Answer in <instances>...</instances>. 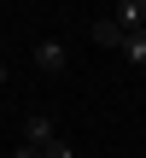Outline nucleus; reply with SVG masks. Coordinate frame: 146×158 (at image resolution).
<instances>
[{
	"label": "nucleus",
	"mask_w": 146,
	"mask_h": 158,
	"mask_svg": "<svg viewBox=\"0 0 146 158\" xmlns=\"http://www.w3.org/2000/svg\"><path fill=\"white\" fill-rule=\"evenodd\" d=\"M35 70H41V76H64V70H70L64 41H53V35H47V41H35Z\"/></svg>",
	"instance_id": "obj_1"
},
{
	"label": "nucleus",
	"mask_w": 146,
	"mask_h": 158,
	"mask_svg": "<svg viewBox=\"0 0 146 158\" xmlns=\"http://www.w3.org/2000/svg\"><path fill=\"white\" fill-rule=\"evenodd\" d=\"M59 129H53V111H29L23 117V147H47Z\"/></svg>",
	"instance_id": "obj_3"
},
{
	"label": "nucleus",
	"mask_w": 146,
	"mask_h": 158,
	"mask_svg": "<svg viewBox=\"0 0 146 158\" xmlns=\"http://www.w3.org/2000/svg\"><path fill=\"white\" fill-rule=\"evenodd\" d=\"M111 18H117L123 29H146V0H117V6H111Z\"/></svg>",
	"instance_id": "obj_4"
},
{
	"label": "nucleus",
	"mask_w": 146,
	"mask_h": 158,
	"mask_svg": "<svg viewBox=\"0 0 146 158\" xmlns=\"http://www.w3.org/2000/svg\"><path fill=\"white\" fill-rule=\"evenodd\" d=\"M41 158H76V147H70V141H59V135H53V141H47V147H41Z\"/></svg>",
	"instance_id": "obj_6"
},
{
	"label": "nucleus",
	"mask_w": 146,
	"mask_h": 158,
	"mask_svg": "<svg viewBox=\"0 0 146 158\" xmlns=\"http://www.w3.org/2000/svg\"><path fill=\"white\" fill-rule=\"evenodd\" d=\"M123 41H129V29L105 12V18H94V47H111V53H123Z\"/></svg>",
	"instance_id": "obj_2"
},
{
	"label": "nucleus",
	"mask_w": 146,
	"mask_h": 158,
	"mask_svg": "<svg viewBox=\"0 0 146 158\" xmlns=\"http://www.w3.org/2000/svg\"><path fill=\"white\" fill-rule=\"evenodd\" d=\"M12 158H41V147H18V152H12Z\"/></svg>",
	"instance_id": "obj_7"
},
{
	"label": "nucleus",
	"mask_w": 146,
	"mask_h": 158,
	"mask_svg": "<svg viewBox=\"0 0 146 158\" xmlns=\"http://www.w3.org/2000/svg\"><path fill=\"white\" fill-rule=\"evenodd\" d=\"M123 59H129V64H146V29H129V41H123Z\"/></svg>",
	"instance_id": "obj_5"
},
{
	"label": "nucleus",
	"mask_w": 146,
	"mask_h": 158,
	"mask_svg": "<svg viewBox=\"0 0 146 158\" xmlns=\"http://www.w3.org/2000/svg\"><path fill=\"white\" fill-rule=\"evenodd\" d=\"M0 88H6V59H0Z\"/></svg>",
	"instance_id": "obj_8"
}]
</instances>
